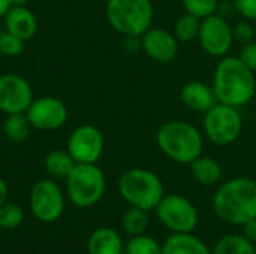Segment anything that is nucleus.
<instances>
[{
    "label": "nucleus",
    "instance_id": "obj_31",
    "mask_svg": "<svg viewBox=\"0 0 256 254\" xmlns=\"http://www.w3.org/2000/svg\"><path fill=\"white\" fill-rule=\"evenodd\" d=\"M237 12L249 21H256V0H234Z\"/></svg>",
    "mask_w": 256,
    "mask_h": 254
},
{
    "label": "nucleus",
    "instance_id": "obj_7",
    "mask_svg": "<svg viewBox=\"0 0 256 254\" xmlns=\"http://www.w3.org/2000/svg\"><path fill=\"white\" fill-rule=\"evenodd\" d=\"M202 129L208 141L219 147H226L242 135L243 118L238 108L218 102L204 112Z\"/></svg>",
    "mask_w": 256,
    "mask_h": 254
},
{
    "label": "nucleus",
    "instance_id": "obj_26",
    "mask_svg": "<svg viewBox=\"0 0 256 254\" xmlns=\"http://www.w3.org/2000/svg\"><path fill=\"white\" fill-rule=\"evenodd\" d=\"M24 220V211L18 204L14 202H4L0 207V229L12 231L21 226Z\"/></svg>",
    "mask_w": 256,
    "mask_h": 254
},
{
    "label": "nucleus",
    "instance_id": "obj_35",
    "mask_svg": "<svg viewBox=\"0 0 256 254\" xmlns=\"http://www.w3.org/2000/svg\"><path fill=\"white\" fill-rule=\"evenodd\" d=\"M12 6H27L30 0H10Z\"/></svg>",
    "mask_w": 256,
    "mask_h": 254
},
{
    "label": "nucleus",
    "instance_id": "obj_16",
    "mask_svg": "<svg viewBox=\"0 0 256 254\" xmlns=\"http://www.w3.org/2000/svg\"><path fill=\"white\" fill-rule=\"evenodd\" d=\"M180 99L190 111L207 112L214 103H218L213 87L202 81H189L180 91Z\"/></svg>",
    "mask_w": 256,
    "mask_h": 254
},
{
    "label": "nucleus",
    "instance_id": "obj_1",
    "mask_svg": "<svg viewBox=\"0 0 256 254\" xmlns=\"http://www.w3.org/2000/svg\"><path fill=\"white\" fill-rule=\"evenodd\" d=\"M256 73L238 57H222L213 73V90L218 102L242 108L256 93Z\"/></svg>",
    "mask_w": 256,
    "mask_h": 254
},
{
    "label": "nucleus",
    "instance_id": "obj_28",
    "mask_svg": "<svg viewBox=\"0 0 256 254\" xmlns=\"http://www.w3.org/2000/svg\"><path fill=\"white\" fill-rule=\"evenodd\" d=\"M24 49V40L16 37L15 34L9 31H2L0 33V54L6 57H16L22 52Z\"/></svg>",
    "mask_w": 256,
    "mask_h": 254
},
{
    "label": "nucleus",
    "instance_id": "obj_29",
    "mask_svg": "<svg viewBox=\"0 0 256 254\" xmlns=\"http://www.w3.org/2000/svg\"><path fill=\"white\" fill-rule=\"evenodd\" d=\"M232 34H234V40L244 45V43H249L254 40L255 30H254V25L250 24L249 19H243V21H238L232 27Z\"/></svg>",
    "mask_w": 256,
    "mask_h": 254
},
{
    "label": "nucleus",
    "instance_id": "obj_15",
    "mask_svg": "<svg viewBox=\"0 0 256 254\" xmlns=\"http://www.w3.org/2000/svg\"><path fill=\"white\" fill-rule=\"evenodd\" d=\"M4 30L22 39H32L38 31V18L27 6H12L3 16Z\"/></svg>",
    "mask_w": 256,
    "mask_h": 254
},
{
    "label": "nucleus",
    "instance_id": "obj_21",
    "mask_svg": "<svg viewBox=\"0 0 256 254\" xmlns=\"http://www.w3.org/2000/svg\"><path fill=\"white\" fill-rule=\"evenodd\" d=\"M32 124L26 115V112H20V114H9L4 118L3 123V133L4 136L15 144L24 142L30 132H32Z\"/></svg>",
    "mask_w": 256,
    "mask_h": 254
},
{
    "label": "nucleus",
    "instance_id": "obj_12",
    "mask_svg": "<svg viewBox=\"0 0 256 254\" xmlns=\"http://www.w3.org/2000/svg\"><path fill=\"white\" fill-rule=\"evenodd\" d=\"M105 141L102 132L92 124L75 127L66 142V150L75 163H98L104 153Z\"/></svg>",
    "mask_w": 256,
    "mask_h": 254
},
{
    "label": "nucleus",
    "instance_id": "obj_24",
    "mask_svg": "<svg viewBox=\"0 0 256 254\" xmlns=\"http://www.w3.org/2000/svg\"><path fill=\"white\" fill-rule=\"evenodd\" d=\"M200 27H201V19L198 16L186 12L177 19V22L174 25V34L182 42H192V40L198 39Z\"/></svg>",
    "mask_w": 256,
    "mask_h": 254
},
{
    "label": "nucleus",
    "instance_id": "obj_30",
    "mask_svg": "<svg viewBox=\"0 0 256 254\" xmlns=\"http://www.w3.org/2000/svg\"><path fill=\"white\" fill-rule=\"evenodd\" d=\"M238 58L254 72L256 73V42H249L244 43L240 49Z\"/></svg>",
    "mask_w": 256,
    "mask_h": 254
},
{
    "label": "nucleus",
    "instance_id": "obj_25",
    "mask_svg": "<svg viewBox=\"0 0 256 254\" xmlns=\"http://www.w3.org/2000/svg\"><path fill=\"white\" fill-rule=\"evenodd\" d=\"M126 254H162V246L148 235H135L130 237L124 246Z\"/></svg>",
    "mask_w": 256,
    "mask_h": 254
},
{
    "label": "nucleus",
    "instance_id": "obj_27",
    "mask_svg": "<svg viewBox=\"0 0 256 254\" xmlns=\"http://www.w3.org/2000/svg\"><path fill=\"white\" fill-rule=\"evenodd\" d=\"M182 4L188 13L202 19L216 12L219 0H182Z\"/></svg>",
    "mask_w": 256,
    "mask_h": 254
},
{
    "label": "nucleus",
    "instance_id": "obj_6",
    "mask_svg": "<svg viewBox=\"0 0 256 254\" xmlns=\"http://www.w3.org/2000/svg\"><path fill=\"white\" fill-rule=\"evenodd\" d=\"M64 184V193L76 208L94 207L106 190L105 174L96 163H76Z\"/></svg>",
    "mask_w": 256,
    "mask_h": 254
},
{
    "label": "nucleus",
    "instance_id": "obj_18",
    "mask_svg": "<svg viewBox=\"0 0 256 254\" xmlns=\"http://www.w3.org/2000/svg\"><path fill=\"white\" fill-rule=\"evenodd\" d=\"M162 254H212L210 249L192 232L172 234L162 244Z\"/></svg>",
    "mask_w": 256,
    "mask_h": 254
},
{
    "label": "nucleus",
    "instance_id": "obj_8",
    "mask_svg": "<svg viewBox=\"0 0 256 254\" xmlns=\"http://www.w3.org/2000/svg\"><path fill=\"white\" fill-rule=\"evenodd\" d=\"M28 208L42 223H54L64 213V192L50 178L36 181L28 193Z\"/></svg>",
    "mask_w": 256,
    "mask_h": 254
},
{
    "label": "nucleus",
    "instance_id": "obj_19",
    "mask_svg": "<svg viewBox=\"0 0 256 254\" xmlns=\"http://www.w3.org/2000/svg\"><path fill=\"white\" fill-rule=\"evenodd\" d=\"M190 166V174L192 177L202 186H213L220 181L222 178V166L220 163L210 157V156H200L196 157Z\"/></svg>",
    "mask_w": 256,
    "mask_h": 254
},
{
    "label": "nucleus",
    "instance_id": "obj_23",
    "mask_svg": "<svg viewBox=\"0 0 256 254\" xmlns=\"http://www.w3.org/2000/svg\"><path fill=\"white\" fill-rule=\"evenodd\" d=\"M122 228L130 237L144 234L148 228L147 211L138 207H129L122 216Z\"/></svg>",
    "mask_w": 256,
    "mask_h": 254
},
{
    "label": "nucleus",
    "instance_id": "obj_14",
    "mask_svg": "<svg viewBox=\"0 0 256 254\" xmlns=\"http://www.w3.org/2000/svg\"><path fill=\"white\" fill-rule=\"evenodd\" d=\"M141 48L153 61L170 63L177 57L178 39L170 30L150 27L141 36Z\"/></svg>",
    "mask_w": 256,
    "mask_h": 254
},
{
    "label": "nucleus",
    "instance_id": "obj_9",
    "mask_svg": "<svg viewBox=\"0 0 256 254\" xmlns=\"http://www.w3.org/2000/svg\"><path fill=\"white\" fill-rule=\"evenodd\" d=\"M159 222L172 234L194 232L198 226L196 207L182 195H166L154 208Z\"/></svg>",
    "mask_w": 256,
    "mask_h": 254
},
{
    "label": "nucleus",
    "instance_id": "obj_13",
    "mask_svg": "<svg viewBox=\"0 0 256 254\" xmlns=\"http://www.w3.org/2000/svg\"><path fill=\"white\" fill-rule=\"evenodd\" d=\"M34 94L30 82L18 73L0 75V112L4 115L26 112Z\"/></svg>",
    "mask_w": 256,
    "mask_h": 254
},
{
    "label": "nucleus",
    "instance_id": "obj_11",
    "mask_svg": "<svg viewBox=\"0 0 256 254\" xmlns=\"http://www.w3.org/2000/svg\"><path fill=\"white\" fill-rule=\"evenodd\" d=\"M33 129L40 132H54L62 129L69 117L68 106L58 97L42 96L33 99L26 111Z\"/></svg>",
    "mask_w": 256,
    "mask_h": 254
},
{
    "label": "nucleus",
    "instance_id": "obj_34",
    "mask_svg": "<svg viewBox=\"0 0 256 254\" xmlns=\"http://www.w3.org/2000/svg\"><path fill=\"white\" fill-rule=\"evenodd\" d=\"M10 7H12L10 0H0V18H3Z\"/></svg>",
    "mask_w": 256,
    "mask_h": 254
},
{
    "label": "nucleus",
    "instance_id": "obj_4",
    "mask_svg": "<svg viewBox=\"0 0 256 254\" xmlns=\"http://www.w3.org/2000/svg\"><path fill=\"white\" fill-rule=\"evenodd\" d=\"M105 16L120 34L138 37L152 27L154 9L152 0H108Z\"/></svg>",
    "mask_w": 256,
    "mask_h": 254
},
{
    "label": "nucleus",
    "instance_id": "obj_17",
    "mask_svg": "<svg viewBox=\"0 0 256 254\" xmlns=\"http://www.w3.org/2000/svg\"><path fill=\"white\" fill-rule=\"evenodd\" d=\"M124 250L123 240L111 228H99L92 232L87 241L88 254H122Z\"/></svg>",
    "mask_w": 256,
    "mask_h": 254
},
{
    "label": "nucleus",
    "instance_id": "obj_3",
    "mask_svg": "<svg viewBox=\"0 0 256 254\" xmlns=\"http://www.w3.org/2000/svg\"><path fill=\"white\" fill-rule=\"evenodd\" d=\"M156 144L168 159L182 165L192 163L204 150L202 133L183 120L164 123L156 132Z\"/></svg>",
    "mask_w": 256,
    "mask_h": 254
},
{
    "label": "nucleus",
    "instance_id": "obj_10",
    "mask_svg": "<svg viewBox=\"0 0 256 254\" xmlns=\"http://www.w3.org/2000/svg\"><path fill=\"white\" fill-rule=\"evenodd\" d=\"M200 46L210 57H225L232 46L234 34L231 24L220 15H210L201 19L200 34H198Z\"/></svg>",
    "mask_w": 256,
    "mask_h": 254
},
{
    "label": "nucleus",
    "instance_id": "obj_33",
    "mask_svg": "<svg viewBox=\"0 0 256 254\" xmlns=\"http://www.w3.org/2000/svg\"><path fill=\"white\" fill-rule=\"evenodd\" d=\"M8 198H9V187L6 184V181L3 178H0V207L8 202Z\"/></svg>",
    "mask_w": 256,
    "mask_h": 254
},
{
    "label": "nucleus",
    "instance_id": "obj_5",
    "mask_svg": "<svg viewBox=\"0 0 256 254\" xmlns=\"http://www.w3.org/2000/svg\"><path fill=\"white\" fill-rule=\"evenodd\" d=\"M118 192L130 207L146 211L154 210L165 196L159 175L144 168H132L123 172L118 180Z\"/></svg>",
    "mask_w": 256,
    "mask_h": 254
},
{
    "label": "nucleus",
    "instance_id": "obj_2",
    "mask_svg": "<svg viewBox=\"0 0 256 254\" xmlns=\"http://www.w3.org/2000/svg\"><path fill=\"white\" fill-rule=\"evenodd\" d=\"M213 211L224 223L243 226L256 219V181L237 177L222 184L213 198Z\"/></svg>",
    "mask_w": 256,
    "mask_h": 254
},
{
    "label": "nucleus",
    "instance_id": "obj_32",
    "mask_svg": "<svg viewBox=\"0 0 256 254\" xmlns=\"http://www.w3.org/2000/svg\"><path fill=\"white\" fill-rule=\"evenodd\" d=\"M243 237L250 243L256 244V219L249 220L248 223L243 225Z\"/></svg>",
    "mask_w": 256,
    "mask_h": 254
},
{
    "label": "nucleus",
    "instance_id": "obj_20",
    "mask_svg": "<svg viewBox=\"0 0 256 254\" xmlns=\"http://www.w3.org/2000/svg\"><path fill=\"white\" fill-rule=\"evenodd\" d=\"M75 165L76 163L68 150H52L44 159L45 171L57 180H66Z\"/></svg>",
    "mask_w": 256,
    "mask_h": 254
},
{
    "label": "nucleus",
    "instance_id": "obj_22",
    "mask_svg": "<svg viewBox=\"0 0 256 254\" xmlns=\"http://www.w3.org/2000/svg\"><path fill=\"white\" fill-rule=\"evenodd\" d=\"M212 254H256L254 243L243 235H225L218 241Z\"/></svg>",
    "mask_w": 256,
    "mask_h": 254
}]
</instances>
